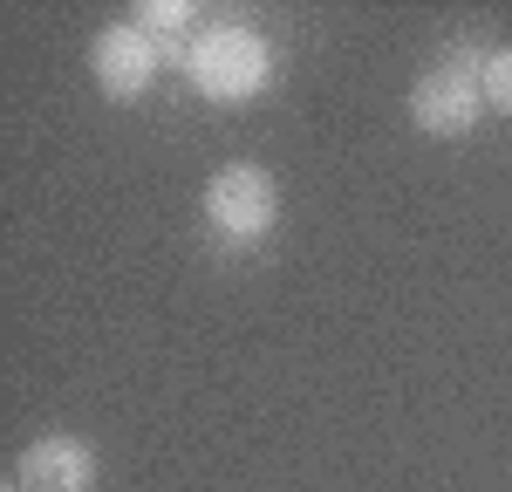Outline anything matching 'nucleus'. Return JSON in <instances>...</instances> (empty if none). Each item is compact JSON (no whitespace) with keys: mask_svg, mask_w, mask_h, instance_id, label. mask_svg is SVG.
I'll use <instances>...</instances> for the list:
<instances>
[{"mask_svg":"<svg viewBox=\"0 0 512 492\" xmlns=\"http://www.w3.org/2000/svg\"><path fill=\"white\" fill-rule=\"evenodd\" d=\"M267 76H274L267 41L253 28H239V21H219V28H205L192 41V82L212 103H246V96L267 89Z\"/></svg>","mask_w":512,"mask_h":492,"instance_id":"nucleus-1","label":"nucleus"},{"mask_svg":"<svg viewBox=\"0 0 512 492\" xmlns=\"http://www.w3.org/2000/svg\"><path fill=\"white\" fill-rule=\"evenodd\" d=\"M205 219H212L226 240H267L274 219H280L274 178H267L260 164H226V171H212V185H205Z\"/></svg>","mask_w":512,"mask_h":492,"instance_id":"nucleus-2","label":"nucleus"},{"mask_svg":"<svg viewBox=\"0 0 512 492\" xmlns=\"http://www.w3.org/2000/svg\"><path fill=\"white\" fill-rule=\"evenodd\" d=\"M478 110H485V82L458 76L444 62L410 89V117H417V130H431V137H465L478 123Z\"/></svg>","mask_w":512,"mask_h":492,"instance_id":"nucleus-3","label":"nucleus"},{"mask_svg":"<svg viewBox=\"0 0 512 492\" xmlns=\"http://www.w3.org/2000/svg\"><path fill=\"white\" fill-rule=\"evenodd\" d=\"M89 62H96V82H103L117 103H130V96H144V89H151L164 48L144 35L137 21H130V28H103V35H96V48H89Z\"/></svg>","mask_w":512,"mask_h":492,"instance_id":"nucleus-4","label":"nucleus"},{"mask_svg":"<svg viewBox=\"0 0 512 492\" xmlns=\"http://www.w3.org/2000/svg\"><path fill=\"white\" fill-rule=\"evenodd\" d=\"M21 486L28 492H89L96 486V451L82 438H35L21 451Z\"/></svg>","mask_w":512,"mask_h":492,"instance_id":"nucleus-5","label":"nucleus"},{"mask_svg":"<svg viewBox=\"0 0 512 492\" xmlns=\"http://www.w3.org/2000/svg\"><path fill=\"white\" fill-rule=\"evenodd\" d=\"M137 28L158 41V48H178L185 28H192V7H185V0H144V7H137Z\"/></svg>","mask_w":512,"mask_h":492,"instance_id":"nucleus-6","label":"nucleus"},{"mask_svg":"<svg viewBox=\"0 0 512 492\" xmlns=\"http://www.w3.org/2000/svg\"><path fill=\"white\" fill-rule=\"evenodd\" d=\"M485 103L512 117V48H492V62H485Z\"/></svg>","mask_w":512,"mask_h":492,"instance_id":"nucleus-7","label":"nucleus"},{"mask_svg":"<svg viewBox=\"0 0 512 492\" xmlns=\"http://www.w3.org/2000/svg\"><path fill=\"white\" fill-rule=\"evenodd\" d=\"M0 492H14V486H0Z\"/></svg>","mask_w":512,"mask_h":492,"instance_id":"nucleus-8","label":"nucleus"}]
</instances>
